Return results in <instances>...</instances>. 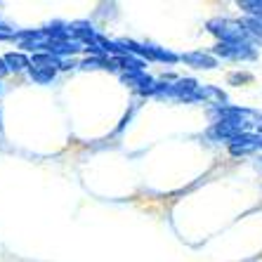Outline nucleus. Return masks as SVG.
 <instances>
[{
  "instance_id": "6",
  "label": "nucleus",
  "mask_w": 262,
  "mask_h": 262,
  "mask_svg": "<svg viewBox=\"0 0 262 262\" xmlns=\"http://www.w3.org/2000/svg\"><path fill=\"white\" fill-rule=\"evenodd\" d=\"M31 78L38 80V83H48V80L55 78V71L50 69H38V67H31Z\"/></svg>"
},
{
  "instance_id": "1",
  "label": "nucleus",
  "mask_w": 262,
  "mask_h": 262,
  "mask_svg": "<svg viewBox=\"0 0 262 262\" xmlns=\"http://www.w3.org/2000/svg\"><path fill=\"white\" fill-rule=\"evenodd\" d=\"M210 31L222 38V43H248V38H250L248 26L238 24V21H227V19L210 21Z\"/></svg>"
},
{
  "instance_id": "4",
  "label": "nucleus",
  "mask_w": 262,
  "mask_h": 262,
  "mask_svg": "<svg viewBox=\"0 0 262 262\" xmlns=\"http://www.w3.org/2000/svg\"><path fill=\"white\" fill-rule=\"evenodd\" d=\"M182 59L191 67H199V69H213L215 67V59L210 55H203V52H191V55H182Z\"/></svg>"
},
{
  "instance_id": "8",
  "label": "nucleus",
  "mask_w": 262,
  "mask_h": 262,
  "mask_svg": "<svg viewBox=\"0 0 262 262\" xmlns=\"http://www.w3.org/2000/svg\"><path fill=\"white\" fill-rule=\"evenodd\" d=\"M260 133H262V123H260Z\"/></svg>"
},
{
  "instance_id": "3",
  "label": "nucleus",
  "mask_w": 262,
  "mask_h": 262,
  "mask_svg": "<svg viewBox=\"0 0 262 262\" xmlns=\"http://www.w3.org/2000/svg\"><path fill=\"white\" fill-rule=\"evenodd\" d=\"M123 83H125V85H133V88H140V90H144V92H154V88H156V83H154L144 71L125 73V76H123Z\"/></svg>"
},
{
  "instance_id": "2",
  "label": "nucleus",
  "mask_w": 262,
  "mask_h": 262,
  "mask_svg": "<svg viewBox=\"0 0 262 262\" xmlns=\"http://www.w3.org/2000/svg\"><path fill=\"white\" fill-rule=\"evenodd\" d=\"M262 149V137L260 135H241L234 142H229V151L234 156H244V154H253Z\"/></svg>"
},
{
  "instance_id": "7",
  "label": "nucleus",
  "mask_w": 262,
  "mask_h": 262,
  "mask_svg": "<svg viewBox=\"0 0 262 262\" xmlns=\"http://www.w3.org/2000/svg\"><path fill=\"white\" fill-rule=\"evenodd\" d=\"M0 71H5V64H3V59H0Z\"/></svg>"
},
{
  "instance_id": "5",
  "label": "nucleus",
  "mask_w": 262,
  "mask_h": 262,
  "mask_svg": "<svg viewBox=\"0 0 262 262\" xmlns=\"http://www.w3.org/2000/svg\"><path fill=\"white\" fill-rule=\"evenodd\" d=\"M5 61L10 64V69H14V71H21V69H26L31 64V61L26 59L24 55H14V52H12V55H7Z\"/></svg>"
}]
</instances>
